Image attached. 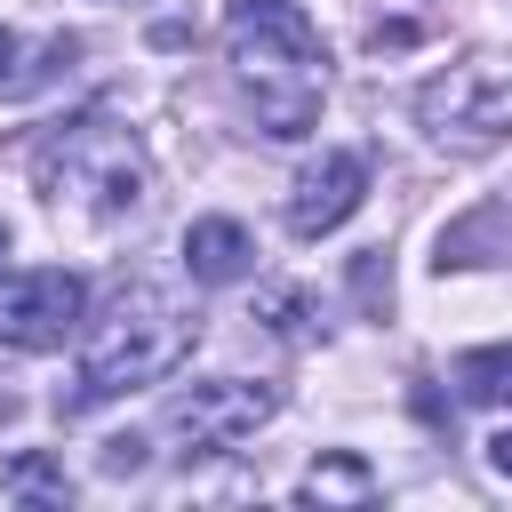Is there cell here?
<instances>
[{"mask_svg":"<svg viewBox=\"0 0 512 512\" xmlns=\"http://www.w3.org/2000/svg\"><path fill=\"white\" fill-rule=\"evenodd\" d=\"M360 200H368V160H360V152H320V160L288 184V232H296V240H320V232H336Z\"/></svg>","mask_w":512,"mask_h":512,"instance_id":"7","label":"cell"},{"mask_svg":"<svg viewBox=\"0 0 512 512\" xmlns=\"http://www.w3.org/2000/svg\"><path fill=\"white\" fill-rule=\"evenodd\" d=\"M488 464L512 480V424H504V432H488Z\"/></svg>","mask_w":512,"mask_h":512,"instance_id":"13","label":"cell"},{"mask_svg":"<svg viewBox=\"0 0 512 512\" xmlns=\"http://www.w3.org/2000/svg\"><path fill=\"white\" fill-rule=\"evenodd\" d=\"M0 256H8V224H0Z\"/></svg>","mask_w":512,"mask_h":512,"instance_id":"15","label":"cell"},{"mask_svg":"<svg viewBox=\"0 0 512 512\" xmlns=\"http://www.w3.org/2000/svg\"><path fill=\"white\" fill-rule=\"evenodd\" d=\"M296 496H304V504H368V496H376V472H368L360 456H320V464L296 480Z\"/></svg>","mask_w":512,"mask_h":512,"instance_id":"9","label":"cell"},{"mask_svg":"<svg viewBox=\"0 0 512 512\" xmlns=\"http://www.w3.org/2000/svg\"><path fill=\"white\" fill-rule=\"evenodd\" d=\"M224 56H232V80L256 104L264 136L296 144V136L320 128L328 48H320V32L296 0H224Z\"/></svg>","mask_w":512,"mask_h":512,"instance_id":"1","label":"cell"},{"mask_svg":"<svg viewBox=\"0 0 512 512\" xmlns=\"http://www.w3.org/2000/svg\"><path fill=\"white\" fill-rule=\"evenodd\" d=\"M272 408H280V392H272V384L208 376V384H192V392H176V400L160 408V432H168L184 456H224V448H240Z\"/></svg>","mask_w":512,"mask_h":512,"instance_id":"5","label":"cell"},{"mask_svg":"<svg viewBox=\"0 0 512 512\" xmlns=\"http://www.w3.org/2000/svg\"><path fill=\"white\" fill-rule=\"evenodd\" d=\"M456 392L480 408H512V344H480L456 360Z\"/></svg>","mask_w":512,"mask_h":512,"instance_id":"10","label":"cell"},{"mask_svg":"<svg viewBox=\"0 0 512 512\" xmlns=\"http://www.w3.org/2000/svg\"><path fill=\"white\" fill-rule=\"evenodd\" d=\"M192 344H200V312L160 280H128L80 328V384L64 392V408H96V400H120L136 384H160L192 360Z\"/></svg>","mask_w":512,"mask_h":512,"instance_id":"2","label":"cell"},{"mask_svg":"<svg viewBox=\"0 0 512 512\" xmlns=\"http://www.w3.org/2000/svg\"><path fill=\"white\" fill-rule=\"evenodd\" d=\"M416 120L448 152H496L512 144V56H464L416 88Z\"/></svg>","mask_w":512,"mask_h":512,"instance_id":"4","label":"cell"},{"mask_svg":"<svg viewBox=\"0 0 512 512\" xmlns=\"http://www.w3.org/2000/svg\"><path fill=\"white\" fill-rule=\"evenodd\" d=\"M88 320V280L64 264H32L0 280V344L8 352H56Z\"/></svg>","mask_w":512,"mask_h":512,"instance_id":"6","label":"cell"},{"mask_svg":"<svg viewBox=\"0 0 512 512\" xmlns=\"http://www.w3.org/2000/svg\"><path fill=\"white\" fill-rule=\"evenodd\" d=\"M144 192H152V160H144V144L112 112H80V120H64L40 144V200L48 208L112 224V216L144 208Z\"/></svg>","mask_w":512,"mask_h":512,"instance_id":"3","label":"cell"},{"mask_svg":"<svg viewBox=\"0 0 512 512\" xmlns=\"http://www.w3.org/2000/svg\"><path fill=\"white\" fill-rule=\"evenodd\" d=\"M8 56H16V40H8V32H0V72H8Z\"/></svg>","mask_w":512,"mask_h":512,"instance_id":"14","label":"cell"},{"mask_svg":"<svg viewBox=\"0 0 512 512\" xmlns=\"http://www.w3.org/2000/svg\"><path fill=\"white\" fill-rule=\"evenodd\" d=\"M0 488H8V496H24V504H64V496H72L64 464H48V456H16V464L0 472Z\"/></svg>","mask_w":512,"mask_h":512,"instance_id":"11","label":"cell"},{"mask_svg":"<svg viewBox=\"0 0 512 512\" xmlns=\"http://www.w3.org/2000/svg\"><path fill=\"white\" fill-rule=\"evenodd\" d=\"M248 264H256V240H248L232 216H200V224L184 232V272H192V280L224 288V280H240Z\"/></svg>","mask_w":512,"mask_h":512,"instance_id":"8","label":"cell"},{"mask_svg":"<svg viewBox=\"0 0 512 512\" xmlns=\"http://www.w3.org/2000/svg\"><path fill=\"white\" fill-rule=\"evenodd\" d=\"M136 464H144V440H136V432L104 440V472H136Z\"/></svg>","mask_w":512,"mask_h":512,"instance_id":"12","label":"cell"}]
</instances>
